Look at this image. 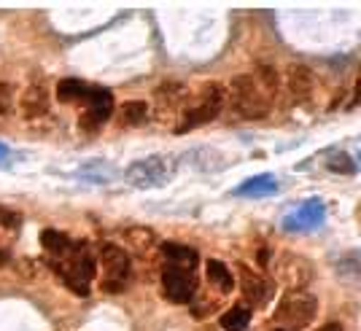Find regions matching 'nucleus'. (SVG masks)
I'll return each instance as SVG.
<instances>
[{"label": "nucleus", "instance_id": "22", "mask_svg": "<svg viewBox=\"0 0 361 331\" xmlns=\"http://www.w3.org/2000/svg\"><path fill=\"white\" fill-rule=\"evenodd\" d=\"M326 167L331 173H343V175H356V162L348 156L345 151H329Z\"/></svg>", "mask_w": 361, "mask_h": 331}, {"label": "nucleus", "instance_id": "4", "mask_svg": "<svg viewBox=\"0 0 361 331\" xmlns=\"http://www.w3.org/2000/svg\"><path fill=\"white\" fill-rule=\"evenodd\" d=\"M176 175V159L154 154L146 159H137L124 170V181L135 189H151V186H162Z\"/></svg>", "mask_w": 361, "mask_h": 331}, {"label": "nucleus", "instance_id": "3", "mask_svg": "<svg viewBox=\"0 0 361 331\" xmlns=\"http://www.w3.org/2000/svg\"><path fill=\"white\" fill-rule=\"evenodd\" d=\"M224 106H226V89L219 81H208L202 89L197 92L195 103L183 111L176 132L183 135V132H189V130H197V127L208 124V121H213L224 111Z\"/></svg>", "mask_w": 361, "mask_h": 331}, {"label": "nucleus", "instance_id": "13", "mask_svg": "<svg viewBox=\"0 0 361 331\" xmlns=\"http://www.w3.org/2000/svg\"><path fill=\"white\" fill-rule=\"evenodd\" d=\"M19 111L25 119H38L49 111V89L41 81H32L30 87L25 89V94L19 97Z\"/></svg>", "mask_w": 361, "mask_h": 331}, {"label": "nucleus", "instance_id": "14", "mask_svg": "<svg viewBox=\"0 0 361 331\" xmlns=\"http://www.w3.org/2000/svg\"><path fill=\"white\" fill-rule=\"evenodd\" d=\"M189 100V89L180 81H162L154 92V103L159 111H178Z\"/></svg>", "mask_w": 361, "mask_h": 331}, {"label": "nucleus", "instance_id": "9", "mask_svg": "<svg viewBox=\"0 0 361 331\" xmlns=\"http://www.w3.org/2000/svg\"><path fill=\"white\" fill-rule=\"evenodd\" d=\"M275 275L283 286H288V291H305L313 280V264L297 254H283L275 264Z\"/></svg>", "mask_w": 361, "mask_h": 331}, {"label": "nucleus", "instance_id": "24", "mask_svg": "<svg viewBox=\"0 0 361 331\" xmlns=\"http://www.w3.org/2000/svg\"><path fill=\"white\" fill-rule=\"evenodd\" d=\"M14 106V89L11 84H0V116H6Z\"/></svg>", "mask_w": 361, "mask_h": 331}, {"label": "nucleus", "instance_id": "26", "mask_svg": "<svg viewBox=\"0 0 361 331\" xmlns=\"http://www.w3.org/2000/svg\"><path fill=\"white\" fill-rule=\"evenodd\" d=\"M318 331H343V326H340V323H326L324 329H318Z\"/></svg>", "mask_w": 361, "mask_h": 331}, {"label": "nucleus", "instance_id": "16", "mask_svg": "<svg viewBox=\"0 0 361 331\" xmlns=\"http://www.w3.org/2000/svg\"><path fill=\"white\" fill-rule=\"evenodd\" d=\"M238 196H272L278 194V181L272 175H256V178H248L243 181L238 189H235Z\"/></svg>", "mask_w": 361, "mask_h": 331}, {"label": "nucleus", "instance_id": "17", "mask_svg": "<svg viewBox=\"0 0 361 331\" xmlns=\"http://www.w3.org/2000/svg\"><path fill=\"white\" fill-rule=\"evenodd\" d=\"M90 94V84L81 78H62L57 84V97L60 103H84Z\"/></svg>", "mask_w": 361, "mask_h": 331}, {"label": "nucleus", "instance_id": "21", "mask_svg": "<svg viewBox=\"0 0 361 331\" xmlns=\"http://www.w3.org/2000/svg\"><path fill=\"white\" fill-rule=\"evenodd\" d=\"M251 323V310L248 307H232L221 316V329L224 331H245Z\"/></svg>", "mask_w": 361, "mask_h": 331}, {"label": "nucleus", "instance_id": "10", "mask_svg": "<svg viewBox=\"0 0 361 331\" xmlns=\"http://www.w3.org/2000/svg\"><path fill=\"white\" fill-rule=\"evenodd\" d=\"M240 291H243V296H245L248 304H254V307H264V304L272 299L275 286H272L270 280H264L262 275L251 272L248 267H240Z\"/></svg>", "mask_w": 361, "mask_h": 331}, {"label": "nucleus", "instance_id": "1", "mask_svg": "<svg viewBox=\"0 0 361 331\" xmlns=\"http://www.w3.org/2000/svg\"><path fill=\"white\" fill-rule=\"evenodd\" d=\"M226 106L229 116L235 119H264L270 113V94L256 84L254 75H238L232 78L229 89H226Z\"/></svg>", "mask_w": 361, "mask_h": 331}, {"label": "nucleus", "instance_id": "15", "mask_svg": "<svg viewBox=\"0 0 361 331\" xmlns=\"http://www.w3.org/2000/svg\"><path fill=\"white\" fill-rule=\"evenodd\" d=\"M159 251H162L167 264H173V267H183V270H195L197 267V251L189 245L165 242V245H159Z\"/></svg>", "mask_w": 361, "mask_h": 331}, {"label": "nucleus", "instance_id": "11", "mask_svg": "<svg viewBox=\"0 0 361 331\" xmlns=\"http://www.w3.org/2000/svg\"><path fill=\"white\" fill-rule=\"evenodd\" d=\"M286 87L297 103H305V100H310L313 92H316V75H313V70H310L307 65H288Z\"/></svg>", "mask_w": 361, "mask_h": 331}, {"label": "nucleus", "instance_id": "5", "mask_svg": "<svg viewBox=\"0 0 361 331\" xmlns=\"http://www.w3.org/2000/svg\"><path fill=\"white\" fill-rule=\"evenodd\" d=\"M318 313V299L307 291H288V296L281 299L275 310V320L291 331H300L310 326V320Z\"/></svg>", "mask_w": 361, "mask_h": 331}, {"label": "nucleus", "instance_id": "7", "mask_svg": "<svg viewBox=\"0 0 361 331\" xmlns=\"http://www.w3.org/2000/svg\"><path fill=\"white\" fill-rule=\"evenodd\" d=\"M111 113H114V94L103 87H90V94L84 100V113L78 119V130L92 135L111 119Z\"/></svg>", "mask_w": 361, "mask_h": 331}, {"label": "nucleus", "instance_id": "18", "mask_svg": "<svg viewBox=\"0 0 361 331\" xmlns=\"http://www.w3.org/2000/svg\"><path fill=\"white\" fill-rule=\"evenodd\" d=\"M205 275H208V283H211L213 288H219L221 294H229V291H232V286H235L232 272L226 270V264L216 261V258H211V261L205 264Z\"/></svg>", "mask_w": 361, "mask_h": 331}, {"label": "nucleus", "instance_id": "6", "mask_svg": "<svg viewBox=\"0 0 361 331\" xmlns=\"http://www.w3.org/2000/svg\"><path fill=\"white\" fill-rule=\"evenodd\" d=\"M100 267H103V291H121L130 280V256L124 254V248L108 242L100 248Z\"/></svg>", "mask_w": 361, "mask_h": 331}, {"label": "nucleus", "instance_id": "19", "mask_svg": "<svg viewBox=\"0 0 361 331\" xmlns=\"http://www.w3.org/2000/svg\"><path fill=\"white\" fill-rule=\"evenodd\" d=\"M41 245H44V251L51 258H60V256H65V254H68V248L73 245V240H71L65 232H57V229H46L44 235H41Z\"/></svg>", "mask_w": 361, "mask_h": 331}, {"label": "nucleus", "instance_id": "2", "mask_svg": "<svg viewBox=\"0 0 361 331\" xmlns=\"http://www.w3.org/2000/svg\"><path fill=\"white\" fill-rule=\"evenodd\" d=\"M51 267H54V272L62 277V283L71 288L73 294L90 296V283L97 275V267H94V256L90 254L87 245L73 242L65 256L51 258Z\"/></svg>", "mask_w": 361, "mask_h": 331}, {"label": "nucleus", "instance_id": "8", "mask_svg": "<svg viewBox=\"0 0 361 331\" xmlns=\"http://www.w3.org/2000/svg\"><path fill=\"white\" fill-rule=\"evenodd\" d=\"M162 288H165V296L170 301L189 304V301L195 299V288H197L195 270H183V267L165 264V270H162Z\"/></svg>", "mask_w": 361, "mask_h": 331}, {"label": "nucleus", "instance_id": "20", "mask_svg": "<svg viewBox=\"0 0 361 331\" xmlns=\"http://www.w3.org/2000/svg\"><path fill=\"white\" fill-rule=\"evenodd\" d=\"M146 119H149V103L146 100H127L119 108V121L127 127H140Z\"/></svg>", "mask_w": 361, "mask_h": 331}, {"label": "nucleus", "instance_id": "25", "mask_svg": "<svg viewBox=\"0 0 361 331\" xmlns=\"http://www.w3.org/2000/svg\"><path fill=\"white\" fill-rule=\"evenodd\" d=\"M8 156H11V151H8L6 146H3V143H0V162H6Z\"/></svg>", "mask_w": 361, "mask_h": 331}, {"label": "nucleus", "instance_id": "12", "mask_svg": "<svg viewBox=\"0 0 361 331\" xmlns=\"http://www.w3.org/2000/svg\"><path fill=\"white\" fill-rule=\"evenodd\" d=\"M318 224H324V202L321 199H307L300 211L283 221V229L286 232H305V229H313Z\"/></svg>", "mask_w": 361, "mask_h": 331}, {"label": "nucleus", "instance_id": "23", "mask_svg": "<svg viewBox=\"0 0 361 331\" xmlns=\"http://www.w3.org/2000/svg\"><path fill=\"white\" fill-rule=\"evenodd\" d=\"M124 235H127V240L133 242L140 254H146V251H151L157 245V235L151 229H127Z\"/></svg>", "mask_w": 361, "mask_h": 331}]
</instances>
